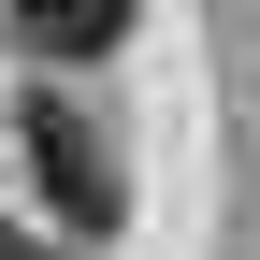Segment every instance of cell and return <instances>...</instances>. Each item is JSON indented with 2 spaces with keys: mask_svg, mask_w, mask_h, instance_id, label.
<instances>
[{
  "mask_svg": "<svg viewBox=\"0 0 260 260\" xmlns=\"http://www.w3.org/2000/svg\"><path fill=\"white\" fill-rule=\"evenodd\" d=\"M29 174H44V203L73 217V232H116V159H102V130H87L73 102H29Z\"/></svg>",
  "mask_w": 260,
  "mask_h": 260,
  "instance_id": "cell-1",
  "label": "cell"
},
{
  "mask_svg": "<svg viewBox=\"0 0 260 260\" xmlns=\"http://www.w3.org/2000/svg\"><path fill=\"white\" fill-rule=\"evenodd\" d=\"M0 15H15V44H29V58H116L145 0H0Z\"/></svg>",
  "mask_w": 260,
  "mask_h": 260,
  "instance_id": "cell-2",
  "label": "cell"
},
{
  "mask_svg": "<svg viewBox=\"0 0 260 260\" xmlns=\"http://www.w3.org/2000/svg\"><path fill=\"white\" fill-rule=\"evenodd\" d=\"M0 260H58V246H29V232H0Z\"/></svg>",
  "mask_w": 260,
  "mask_h": 260,
  "instance_id": "cell-3",
  "label": "cell"
}]
</instances>
